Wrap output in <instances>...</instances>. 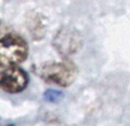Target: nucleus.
I'll use <instances>...</instances> for the list:
<instances>
[{
  "label": "nucleus",
  "instance_id": "5",
  "mask_svg": "<svg viewBox=\"0 0 130 126\" xmlns=\"http://www.w3.org/2000/svg\"><path fill=\"white\" fill-rule=\"evenodd\" d=\"M62 93L57 89H47L44 92V100L48 102H57L62 98Z\"/></svg>",
  "mask_w": 130,
  "mask_h": 126
},
{
  "label": "nucleus",
  "instance_id": "1",
  "mask_svg": "<svg viewBox=\"0 0 130 126\" xmlns=\"http://www.w3.org/2000/svg\"><path fill=\"white\" fill-rule=\"evenodd\" d=\"M33 71L44 82L59 87L71 86L77 77V67L70 59H62L58 62L49 61L36 64Z\"/></svg>",
  "mask_w": 130,
  "mask_h": 126
},
{
  "label": "nucleus",
  "instance_id": "4",
  "mask_svg": "<svg viewBox=\"0 0 130 126\" xmlns=\"http://www.w3.org/2000/svg\"><path fill=\"white\" fill-rule=\"evenodd\" d=\"M29 84V76L22 67H9L0 72V89L6 93H20Z\"/></svg>",
  "mask_w": 130,
  "mask_h": 126
},
{
  "label": "nucleus",
  "instance_id": "3",
  "mask_svg": "<svg viewBox=\"0 0 130 126\" xmlns=\"http://www.w3.org/2000/svg\"><path fill=\"white\" fill-rule=\"evenodd\" d=\"M53 47L64 59H68V57L77 53L82 47V37L80 32L73 28H61L53 38Z\"/></svg>",
  "mask_w": 130,
  "mask_h": 126
},
{
  "label": "nucleus",
  "instance_id": "6",
  "mask_svg": "<svg viewBox=\"0 0 130 126\" xmlns=\"http://www.w3.org/2000/svg\"><path fill=\"white\" fill-rule=\"evenodd\" d=\"M8 126H14V125H8Z\"/></svg>",
  "mask_w": 130,
  "mask_h": 126
},
{
  "label": "nucleus",
  "instance_id": "2",
  "mask_svg": "<svg viewBox=\"0 0 130 126\" xmlns=\"http://www.w3.org/2000/svg\"><path fill=\"white\" fill-rule=\"evenodd\" d=\"M28 43L18 33L9 32L0 35V67H17L28 57Z\"/></svg>",
  "mask_w": 130,
  "mask_h": 126
}]
</instances>
